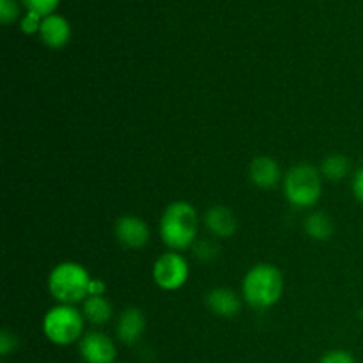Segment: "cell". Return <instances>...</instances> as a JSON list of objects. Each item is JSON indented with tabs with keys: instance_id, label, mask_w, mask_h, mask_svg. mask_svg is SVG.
<instances>
[{
	"instance_id": "6da1fadb",
	"label": "cell",
	"mask_w": 363,
	"mask_h": 363,
	"mask_svg": "<svg viewBox=\"0 0 363 363\" xmlns=\"http://www.w3.org/2000/svg\"><path fill=\"white\" fill-rule=\"evenodd\" d=\"M163 243L172 250L194 247L199 234V215L188 202H174L165 209L160 223Z\"/></svg>"
},
{
	"instance_id": "7a4b0ae2",
	"label": "cell",
	"mask_w": 363,
	"mask_h": 363,
	"mask_svg": "<svg viewBox=\"0 0 363 363\" xmlns=\"http://www.w3.org/2000/svg\"><path fill=\"white\" fill-rule=\"evenodd\" d=\"M92 279L87 269L78 262H62L50 273L48 289L57 301L73 305L91 296Z\"/></svg>"
},
{
	"instance_id": "3957f363",
	"label": "cell",
	"mask_w": 363,
	"mask_h": 363,
	"mask_svg": "<svg viewBox=\"0 0 363 363\" xmlns=\"http://www.w3.org/2000/svg\"><path fill=\"white\" fill-rule=\"evenodd\" d=\"M284 291V277L275 266L257 264L243 280V296L254 308H268L280 300Z\"/></svg>"
},
{
	"instance_id": "277c9868",
	"label": "cell",
	"mask_w": 363,
	"mask_h": 363,
	"mask_svg": "<svg viewBox=\"0 0 363 363\" xmlns=\"http://www.w3.org/2000/svg\"><path fill=\"white\" fill-rule=\"evenodd\" d=\"M286 197L296 208H311L321 197V176L318 169L308 163H300L287 172Z\"/></svg>"
},
{
	"instance_id": "5b68a950",
	"label": "cell",
	"mask_w": 363,
	"mask_h": 363,
	"mask_svg": "<svg viewBox=\"0 0 363 363\" xmlns=\"http://www.w3.org/2000/svg\"><path fill=\"white\" fill-rule=\"evenodd\" d=\"M43 332L57 346H69L84 333V314L71 305L53 307L45 315Z\"/></svg>"
},
{
	"instance_id": "8992f818",
	"label": "cell",
	"mask_w": 363,
	"mask_h": 363,
	"mask_svg": "<svg viewBox=\"0 0 363 363\" xmlns=\"http://www.w3.org/2000/svg\"><path fill=\"white\" fill-rule=\"evenodd\" d=\"M155 282L165 291H176L183 287L188 280V262L183 255L176 252L163 254L152 268Z\"/></svg>"
},
{
	"instance_id": "52a82bcc",
	"label": "cell",
	"mask_w": 363,
	"mask_h": 363,
	"mask_svg": "<svg viewBox=\"0 0 363 363\" xmlns=\"http://www.w3.org/2000/svg\"><path fill=\"white\" fill-rule=\"evenodd\" d=\"M80 353L87 363H113L116 344L108 335L101 332H91L82 339Z\"/></svg>"
},
{
	"instance_id": "ba28073f",
	"label": "cell",
	"mask_w": 363,
	"mask_h": 363,
	"mask_svg": "<svg viewBox=\"0 0 363 363\" xmlns=\"http://www.w3.org/2000/svg\"><path fill=\"white\" fill-rule=\"evenodd\" d=\"M116 236L128 248H142L149 243L151 230L144 220L137 216H121L116 223Z\"/></svg>"
},
{
	"instance_id": "9c48e42d",
	"label": "cell",
	"mask_w": 363,
	"mask_h": 363,
	"mask_svg": "<svg viewBox=\"0 0 363 363\" xmlns=\"http://www.w3.org/2000/svg\"><path fill=\"white\" fill-rule=\"evenodd\" d=\"M39 38L50 48H64L71 39V25L60 14H50L43 18L41 28H39Z\"/></svg>"
},
{
	"instance_id": "30bf717a",
	"label": "cell",
	"mask_w": 363,
	"mask_h": 363,
	"mask_svg": "<svg viewBox=\"0 0 363 363\" xmlns=\"http://www.w3.org/2000/svg\"><path fill=\"white\" fill-rule=\"evenodd\" d=\"M206 227H208L209 233L215 234L216 238H230L236 233V216L225 206H215V208H209L206 211L204 216Z\"/></svg>"
},
{
	"instance_id": "8fae6325",
	"label": "cell",
	"mask_w": 363,
	"mask_h": 363,
	"mask_svg": "<svg viewBox=\"0 0 363 363\" xmlns=\"http://www.w3.org/2000/svg\"><path fill=\"white\" fill-rule=\"evenodd\" d=\"M145 330V318L138 308H126L117 321V337L124 344H135Z\"/></svg>"
},
{
	"instance_id": "7c38bea8",
	"label": "cell",
	"mask_w": 363,
	"mask_h": 363,
	"mask_svg": "<svg viewBox=\"0 0 363 363\" xmlns=\"http://www.w3.org/2000/svg\"><path fill=\"white\" fill-rule=\"evenodd\" d=\"M250 179L259 188H275L280 181V167L268 156H259L250 163Z\"/></svg>"
},
{
	"instance_id": "4fadbf2b",
	"label": "cell",
	"mask_w": 363,
	"mask_h": 363,
	"mask_svg": "<svg viewBox=\"0 0 363 363\" xmlns=\"http://www.w3.org/2000/svg\"><path fill=\"white\" fill-rule=\"evenodd\" d=\"M209 311L222 318H234L238 312L241 311V300L234 291L225 289V287H218L213 289L206 298Z\"/></svg>"
},
{
	"instance_id": "5bb4252c",
	"label": "cell",
	"mask_w": 363,
	"mask_h": 363,
	"mask_svg": "<svg viewBox=\"0 0 363 363\" xmlns=\"http://www.w3.org/2000/svg\"><path fill=\"white\" fill-rule=\"evenodd\" d=\"M82 314L92 325H105L112 319V305L103 294H91L85 298Z\"/></svg>"
},
{
	"instance_id": "9a60e30c",
	"label": "cell",
	"mask_w": 363,
	"mask_h": 363,
	"mask_svg": "<svg viewBox=\"0 0 363 363\" xmlns=\"http://www.w3.org/2000/svg\"><path fill=\"white\" fill-rule=\"evenodd\" d=\"M305 233L318 241H326L333 234V222L326 213L315 211L307 216L305 220Z\"/></svg>"
},
{
	"instance_id": "2e32d148",
	"label": "cell",
	"mask_w": 363,
	"mask_h": 363,
	"mask_svg": "<svg viewBox=\"0 0 363 363\" xmlns=\"http://www.w3.org/2000/svg\"><path fill=\"white\" fill-rule=\"evenodd\" d=\"M350 169H351V163L344 155L328 156V158H326L321 165L323 174H325V176L332 181L344 179V177L350 174Z\"/></svg>"
},
{
	"instance_id": "e0dca14e",
	"label": "cell",
	"mask_w": 363,
	"mask_h": 363,
	"mask_svg": "<svg viewBox=\"0 0 363 363\" xmlns=\"http://www.w3.org/2000/svg\"><path fill=\"white\" fill-rule=\"evenodd\" d=\"M194 254L199 261L209 262L218 255V245L211 240H197L194 243Z\"/></svg>"
},
{
	"instance_id": "ac0fdd59",
	"label": "cell",
	"mask_w": 363,
	"mask_h": 363,
	"mask_svg": "<svg viewBox=\"0 0 363 363\" xmlns=\"http://www.w3.org/2000/svg\"><path fill=\"white\" fill-rule=\"evenodd\" d=\"M60 0H23L25 7L32 13H38L39 16L46 18L50 14H53V11L57 9Z\"/></svg>"
},
{
	"instance_id": "d6986e66",
	"label": "cell",
	"mask_w": 363,
	"mask_h": 363,
	"mask_svg": "<svg viewBox=\"0 0 363 363\" xmlns=\"http://www.w3.org/2000/svg\"><path fill=\"white\" fill-rule=\"evenodd\" d=\"M20 14V7H18L16 0H0V21L4 25L13 23Z\"/></svg>"
},
{
	"instance_id": "ffe728a7",
	"label": "cell",
	"mask_w": 363,
	"mask_h": 363,
	"mask_svg": "<svg viewBox=\"0 0 363 363\" xmlns=\"http://www.w3.org/2000/svg\"><path fill=\"white\" fill-rule=\"evenodd\" d=\"M41 23H43V16H39L38 13L28 11V13L25 14L23 20H21V30H23L25 34H35V32L39 34Z\"/></svg>"
},
{
	"instance_id": "44dd1931",
	"label": "cell",
	"mask_w": 363,
	"mask_h": 363,
	"mask_svg": "<svg viewBox=\"0 0 363 363\" xmlns=\"http://www.w3.org/2000/svg\"><path fill=\"white\" fill-rule=\"evenodd\" d=\"M16 344H18L16 335H13V333L7 332V330H4V332L0 333V354H4V357L9 354L11 351L16 347Z\"/></svg>"
},
{
	"instance_id": "7402d4cb",
	"label": "cell",
	"mask_w": 363,
	"mask_h": 363,
	"mask_svg": "<svg viewBox=\"0 0 363 363\" xmlns=\"http://www.w3.org/2000/svg\"><path fill=\"white\" fill-rule=\"evenodd\" d=\"M321 363H354V358L346 351H330L323 357Z\"/></svg>"
},
{
	"instance_id": "603a6c76",
	"label": "cell",
	"mask_w": 363,
	"mask_h": 363,
	"mask_svg": "<svg viewBox=\"0 0 363 363\" xmlns=\"http://www.w3.org/2000/svg\"><path fill=\"white\" fill-rule=\"evenodd\" d=\"M353 191L357 195L358 201L363 202V169H360L354 176V183H353Z\"/></svg>"
},
{
	"instance_id": "cb8c5ba5",
	"label": "cell",
	"mask_w": 363,
	"mask_h": 363,
	"mask_svg": "<svg viewBox=\"0 0 363 363\" xmlns=\"http://www.w3.org/2000/svg\"><path fill=\"white\" fill-rule=\"evenodd\" d=\"M103 293H105V286H103V282H98V280H92L91 294H103Z\"/></svg>"
}]
</instances>
